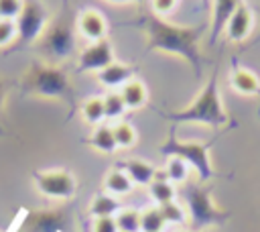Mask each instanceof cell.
Returning a JSON list of instances; mask_svg holds the SVG:
<instances>
[{
    "label": "cell",
    "instance_id": "obj_13",
    "mask_svg": "<svg viewBox=\"0 0 260 232\" xmlns=\"http://www.w3.org/2000/svg\"><path fill=\"white\" fill-rule=\"evenodd\" d=\"M120 210H122L120 197L110 195V193H106V191L95 193V195L91 197V201H89V208H87L91 220H95V218H114Z\"/></svg>",
    "mask_w": 260,
    "mask_h": 232
},
{
    "label": "cell",
    "instance_id": "obj_28",
    "mask_svg": "<svg viewBox=\"0 0 260 232\" xmlns=\"http://www.w3.org/2000/svg\"><path fill=\"white\" fill-rule=\"evenodd\" d=\"M203 4H205L207 8H211V0H203Z\"/></svg>",
    "mask_w": 260,
    "mask_h": 232
},
{
    "label": "cell",
    "instance_id": "obj_12",
    "mask_svg": "<svg viewBox=\"0 0 260 232\" xmlns=\"http://www.w3.org/2000/svg\"><path fill=\"white\" fill-rule=\"evenodd\" d=\"M146 189H148V195L154 201V206H165V204L177 201V185L171 183L167 179L165 171H160V169H158L156 177L152 179V183Z\"/></svg>",
    "mask_w": 260,
    "mask_h": 232
},
{
    "label": "cell",
    "instance_id": "obj_24",
    "mask_svg": "<svg viewBox=\"0 0 260 232\" xmlns=\"http://www.w3.org/2000/svg\"><path fill=\"white\" fill-rule=\"evenodd\" d=\"M18 35V24L16 20H8V18H0V49L10 45Z\"/></svg>",
    "mask_w": 260,
    "mask_h": 232
},
{
    "label": "cell",
    "instance_id": "obj_11",
    "mask_svg": "<svg viewBox=\"0 0 260 232\" xmlns=\"http://www.w3.org/2000/svg\"><path fill=\"white\" fill-rule=\"evenodd\" d=\"M230 85L240 96H256V94H260V77L254 71L246 69V67H236L230 73Z\"/></svg>",
    "mask_w": 260,
    "mask_h": 232
},
{
    "label": "cell",
    "instance_id": "obj_29",
    "mask_svg": "<svg viewBox=\"0 0 260 232\" xmlns=\"http://www.w3.org/2000/svg\"><path fill=\"white\" fill-rule=\"evenodd\" d=\"M177 232H191V230H177Z\"/></svg>",
    "mask_w": 260,
    "mask_h": 232
},
{
    "label": "cell",
    "instance_id": "obj_23",
    "mask_svg": "<svg viewBox=\"0 0 260 232\" xmlns=\"http://www.w3.org/2000/svg\"><path fill=\"white\" fill-rule=\"evenodd\" d=\"M24 10L22 0H0V18L16 20Z\"/></svg>",
    "mask_w": 260,
    "mask_h": 232
},
{
    "label": "cell",
    "instance_id": "obj_1",
    "mask_svg": "<svg viewBox=\"0 0 260 232\" xmlns=\"http://www.w3.org/2000/svg\"><path fill=\"white\" fill-rule=\"evenodd\" d=\"M134 24L140 26L146 35V51L179 55L187 63H191L195 67V71H199V67H201L199 41L205 31V24H199V26L171 24L169 20L156 16L152 10L140 12Z\"/></svg>",
    "mask_w": 260,
    "mask_h": 232
},
{
    "label": "cell",
    "instance_id": "obj_9",
    "mask_svg": "<svg viewBox=\"0 0 260 232\" xmlns=\"http://www.w3.org/2000/svg\"><path fill=\"white\" fill-rule=\"evenodd\" d=\"M242 4V0H213L211 4V43L225 31L228 20L232 18V14L238 10V6Z\"/></svg>",
    "mask_w": 260,
    "mask_h": 232
},
{
    "label": "cell",
    "instance_id": "obj_20",
    "mask_svg": "<svg viewBox=\"0 0 260 232\" xmlns=\"http://www.w3.org/2000/svg\"><path fill=\"white\" fill-rule=\"evenodd\" d=\"M112 128H114V138H116L118 149H132V147L136 144L138 132H136V128H134L130 122L120 120V122L112 124Z\"/></svg>",
    "mask_w": 260,
    "mask_h": 232
},
{
    "label": "cell",
    "instance_id": "obj_16",
    "mask_svg": "<svg viewBox=\"0 0 260 232\" xmlns=\"http://www.w3.org/2000/svg\"><path fill=\"white\" fill-rule=\"evenodd\" d=\"M162 171H165L167 179L179 187V185L187 183V179H189V175H191V165H189L183 157H179V155H169Z\"/></svg>",
    "mask_w": 260,
    "mask_h": 232
},
{
    "label": "cell",
    "instance_id": "obj_3",
    "mask_svg": "<svg viewBox=\"0 0 260 232\" xmlns=\"http://www.w3.org/2000/svg\"><path fill=\"white\" fill-rule=\"evenodd\" d=\"M177 118H183V120H201V122H211V124L223 122V114H221V108H219L215 79H211L205 85L203 94L197 98V102L187 112L179 114Z\"/></svg>",
    "mask_w": 260,
    "mask_h": 232
},
{
    "label": "cell",
    "instance_id": "obj_14",
    "mask_svg": "<svg viewBox=\"0 0 260 232\" xmlns=\"http://www.w3.org/2000/svg\"><path fill=\"white\" fill-rule=\"evenodd\" d=\"M87 142L93 151H98L102 155H114L118 151V144H116V138H114V128L108 122H104L100 126H93Z\"/></svg>",
    "mask_w": 260,
    "mask_h": 232
},
{
    "label": "cell",
    "instance_id": "obj_17",
    "mask_svg": "<svg viewBox=\"0 0 260 232\" xmlns=\"http://www.w3.org/2000/svg\"><path fill=\"white\" fill-rule=\"evenodd\" d=\"M79 114H81L83 122L89 124V126L104 124L106 122V112H104V100H102V96H91V98L83 100Z\"/></svg>",
    "mask_w": 260,
    "mask_h": 232
},
{
    "label": "cell",
    "instance_id": "obj_7",
    "mask_svg": "<svg viewBox=\"0 0 260 232\" xmlns=\"http://www.w3.org/2000/svg\"><path fill=\"white\" fill-rule=\"evenodd\" d=\"M95 77H98L100 85H104L108 92H118L124 83H128L134 77V67L120 63V61H114L108 67H104L102 71H98Z\"/></svg>",
    "mask_w": 260,
    "mask_h": 232
},
{
    "label": "cell",
    "instance_id": "obj_8",
    "mask_svg": "<svg viewBox=\"0 0 260 232\" xmlns=\"http://www.w3.org/2000/svg\"><path fill=\"white\" fill-rule=\"evenodd\" d=\"M122 169L128 173V177L132 179L134 187H136V185H138V187H148V185L152 183V179L156 177V173H158V169H156L150 161L138 159V157L126 159V161L122 163Z\"/></svg>",
    "mask_w": 260,
    "mask_h": 232
},
{
    "label": "cell",
    "instance_id": "obj_2",
    "mask_svg": "<svg viewBox=\"0 0 260 232\" xmlns=\"http://www.w3.org/2000/svg\"><path fill=\"white\" fill-rule=\"evenodd\" d=\"M35 189L49 199H71L77 191V179L67 169H43L32 175Z\"/></svg>",
    "mask_w": 260,
    "mask_h": 232
},
{
    "label": "cell",
    "instance_id": "obj_5",
    "mask_svg": "<svg viewBox=\"0 0 260 232\" xmlns=\"http://www.w3.org/2000/svg\"><path fill=\"white\" fill-rule=\"evenodd\" d=\"M77 31L83 39H87L89 43H95V41L106 39L108 22L102 12H98L93 8H85L77 14Z\"/></svg>",
    "mask_w": 260,
    "mask_h": 232
},
{
    "label": "cell",
    "instance_id": "obj_27",
    "mask_svg": "<svg viewBox=\"0 0 260 232\" xmlns=\"http://www.w3.org/2000/svg\"><path fill=\"white\" fill-rule=\"evenodd\" d=\"M106 2H112V4H132V2H140V0H106Z\"/></svg>",
    "mask_w": 260,
    "mask_h": 232
},
{
    "label": "cell",
    "instance_id": "obj_6",
    "mask_svg": "<svg viewBox=\"0 0 260 232\" xmlns=\"http://www.w3.org/2000/svg\"><path fill=\"white\" fill-rule=\"evenodd\" d=\"M252 26H254V12L246 2H242L238 10L232 14V18L228 20L223 33H225V39H230L232 43H242L252 33Z\"/></svg>",
    "mask_w": 260,
    "mask_h": 232
},
{
    "label": "cell",
    "instance_id": "obj_10",
    "mask_svg": "<svg viewBox=\"0 0 260 232\" xmlns=\"http://www.w3.org/2000/svg\"><path fill=\"white\" fill-rule=\"evenodd\" d=\"M104 191L110 193V195H116V197H124L128 193H132L134 189V183L132 179L128 177V173L122 169V167H112L106 175H104Z\"/></svg>",
    "mask_w": 260,
    "mask_h": 232
},
{
    "label": "cell",
    "instance_id": "obj_22",
    "mask_svg": "<svg viewBox=\"0 0 260 232\" xmlns=\"http://www.w3.org/2000/svg\"><path fill=\"white\" fill-rule=\"evenodd\" d=\"M114 220L120 232H140V210L136 208H122Z\"/></svg>",
    "mask_w": 260,
    "mask_h": 232
},
{
    "label": "cell",
    "instance_id": "obj_19",
    "mask_svg": "<svg viewBox=\"0 0 260 232\" xmlns=\"http://www.w3.org/2000/svg\"><path fill=\"white\" fill-rule=\"evenodd\" d=\"M167 222L158 206H148L140 210V232H165Z\"/></svg>",
    "mask_w": 260,
    "mask_h": 232
},
{
    "label": "cell",
    "instance_id": "obj_15",
    "mask_svg": "<svg viewBox=\"0 0 260 232\" xmlns=\"http://www.w3.org/2000/svg\"><path fill=\"white\" fill-rule=\"evenodd\" d=\"M118 92H120V96H122V100H124L128 110H138L148 102V90L136 77H132L128 83H124Z\"/></svg>",
    "mask_w": 260,
    "mask_h": 232
},
{
    "label": "cell",
    "instance_id": "obj_21",
    "mask_svg": "<svg viewBox=\"0 0 260 232\" xmlns=\"http://www.w3.org/2000/svg\"><path fill=\"white\" fill-rule=\"evenodd\" d=\"M162 212V218L167 222V226H185L189 222V212L183 204L179 201H171L165 206H158Z\"/></svg>",
    "mask_w": 260,
    "mask_h": 232
},
{
    "label": "cell",
    "instance_id": "obj_18",
    "mask_svg": "<svg viewBox=\"0 0 260 232\" xmlns=\"http://www.w3.org/2000/svg\"><path fill=\"white\" fill-rule=\"evenodd\" d=\"M104 100V112H106V122L108 124H116L124 118V114L128 112L120 92H108L106 96H102Z\"/></svg>",
    "mask_w": 260,
    "mask_h": 232
},
{
    "label": "cell",
    "instance_id": "obj_26",
    "mask_svg": "<svg viewBox=\"0 0 260 232\" xmlns=\"http://www.w3.org/2000/svg\"><path fill=\"white\" fill-rule=\"evenodd\" d=\"M91 232H120L114 218H95L91 220Z\"/></svg>",
    "mask_w": 260,
    "mask_h": 232
},
{
    "label": "cell",
    "instance_id": "obj_25",
    "mask_svg": "<svg viewBox=\"0 0 260 232\" xmlns=\"http://www.w3.org/2000/svg\"><path fill=\"white\" fill-rule=\"evenodd\" d=\"M177 2H179V0H150V10H152L156 16L165 18V16H169V14L177 8Z\"/></svg>",
    "mask_w": 260,
    "mask_h": 232
},
{
    "label": "cell",
    "instance_id": "obj_4",
    "mask_svg": "<svg viewBox=\"0 0 260 232\" xmlns=\"http://www.w3.org/2000/svg\"><path fill=\"white\" fill-rule=\"evenodd\" d=\"M114 47L110 43V39H102L95 43H89L81 53H79V61L77 67L79 71H102L104 67H108L110 63H114Z\"/></svg>",
    "mask_w": 260,
    "mask_h": 232
}]
</instances>
